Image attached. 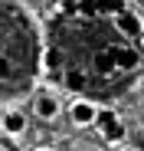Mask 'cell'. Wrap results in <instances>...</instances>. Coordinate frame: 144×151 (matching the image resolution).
<instances>
[{
  "instance_id": "1",
  "label": "cell",
  "mask_w": 144,
  "mask_h": 151,
  "mask_svg": "<svg viewBox=\"0 0 144 151\" xmlns=\"http://www.w3.org/2000/svg\"><path fill=\"white\" fill-rule=\"evenodd\" d=\"M98 115H102L98 102H88V99H72L69 102V118H72V125H79V128H92V125L98 122Z\"/></svg>"
},
{
  "instance_id": "2",
  "label": "cell",
  "mask_w": 144,
  "mask_h": 151,
  "mask_svg": "<svg viewBox=\"0 0 144 151\" xmlns=\"http://www.w3.org/2000/svg\"><path fill=\"white\" fill-rule=\"evenodd\" d=\"M95 125H98V132H102V138H105L108 145H115V148H118V145H125V138H128V128H125V122L118 118V115H111V112H102Z\"/></svg>"
},
{
  "instance_id": "3",
  "label": "cell",
  "mask_w": 144,
  "mask_h": 151,
  "mask_svg": "<svg viewBox=\"0 0 144 151\" xmlns=\"http://www.w3.org/2000/svg\"><path fill=\"white\" fill-rule=\"evenodd\" d=\"M59 112H62V105L56 102L53 95H36V102H33V115H36V118H43V122H56Z\"/></svg>"
},
{
  "instance_id": "4",
  "label": "cell",
  "mask_w": 144,
  "mask_h": 151,
  "mask_svg": "<svg viewBox=\"0 0 144 151\" xmlns=\"http://www.w3.org/2000/svg\"><path fill=\"white\" fill-rule=\"evenodd\" d=\"M115 30L121 33V36H128V40H138L141 30H144V23H141V17H134V13H118V17H115Z\"/></svg>"
},
{
  "instance_id": "5",
  "label": "cell",
  "mask_w": 144,
  "mask_h": 151,
  "mask_svg": "<svg viewBox=\"0 0 144 151\" xmlns=\"http://www.w3.org/2000/svg\"><path fill=\"white\" fill-rule=\"evenodd\" d=\"M0 125H4L7 135H23V132H26V115H23L20 109H10V112L4 115V122H0Z\"/></svg>"
},
{
  "instance_id": "6",
  "label": "cell",
  "mask_w": 144,
  "mask_h": 151,
  "mask_svg": "<svg viewBox=\"0 0 144 151\" xmlns=\"http://www.w3.org/2000/svg\"><path fill=\"white\" fill-rule=\"evenodd\" d=\"M111 56H115V69H131V66L138 63V53L128 49V46H115Z\"/></svg>"
},
{
  "instance_id": "7",
  "label": "cell",
  "mask_w": 144,
  "mask_h": 151,
  "mask_svg": "<svg viewBox=\"0 0 144 151\" xmlns=\"http://www.w3.org/2000/svg\"><path fill=\"white\" fill-rule=\"evenodd\" d=\"M98 69H102V72L115 69V56H111V49H102V53H98ZM115 72H118V69H115Z\"/></svg>"
},
{
  "instance_id": "8",
  "label": "cell",
  "mask_w": 144,
  "mask_h": 151,
  "mask_svg": "<svg viewBox=\"0 0 144 151\" xmlns=\"http://www.w3.org/2000/svg\"><path fill=\"white\" fill-rule=\"evenodd\" d=\"M115 151H138V148H131V145H118Z\"/></svg>"
},
{
  "instance_id": "9",
  "label": "cell",
  "mask_w": 144,
  "mask_h": 151,
  "mask_svg": "<svg viewBox=\"0 0 144 151\" xmlns=\"http://www.w3.org/2000/svg\"><path fill=\"white\" fill-rule=\"evenodd\" d=\"M7 69H10V66H7V59H0V72H7Z\"/></svg>"
},
{
  "instance_id": "10",
  "label": "cell",
  "mask_w": 144,
  "mask_h": 151,
  "mask_svg": "<svg viewBox=\"0 0 144 151\" xmlns=\"http://www.w3.org/2000/svg\"><path fill=\"white\" fill-rule=\"evenodd\" d=\"M138 40H141V53H144V30H141V36H138Z\"/></svg>"
},
{
  "instance_id": "11",
  "label": "cell",
  "mask_w": 144,
  "mask_h": 151,
  "mask_svg": "<svg viewBox=\"0 0 144 151\" xmlns=\"http://www.w3.org/2000/svg\"><path fill=\"white\" fill-rule=\"evenodd\" d=\"M33 151H53V148H33Z\"/></svg>"
}]
</instances>
